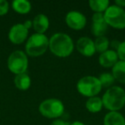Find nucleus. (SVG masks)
<instances>
[{"label":"nucleus","instance_id":"obj_1","mask_svg":"<svg viewBox=\"0 0 125 125\" xmlns=\"http://www.w3.org/2000/svg\"><path fill=\"white\" fill-rule=\"evenodd\" d=\"M75 45L69 34L56 33L49 39V48L53 55L58 57H67L73 52Z\"/></svg>","mask_w":125,"mask_h":125},{"label":"nucleus","instance_id":"obj_2","mask_svg":"<svg viewBox=\"0 0 125 125\" xmlns=\"http://www.w3.org/2000/svg\"><path fill=\"white\" fill-rule=\"evenodd\" d=\"M103 106L109 111H118L125 105V90L119 86H112L104 94Z\"/></svg>","mask_w":125,"mask_h":125},{"label":"nucleus","instance_id":"obj_3","mask_svg":"<svg viewBox=\"0 0 125 125\" xmlns=\"http://www.w3.org/2000/svg\"><path fill=\"white\" fill-rule=\"evenodd\" d=\"M49 48V39L45 34L33 33L27 40L25 45L26 54L30 57H40Z\"/></svg>","mask_w":125,"mask_h":125},{"label":"nucleus","instance_id":"obj_4","mask_svg":"<svg viewBox=\"0 0 125 125\" xmlns=\"http://www.w3.org/2000/svg\"><path fill=\"white\" fill-rule=\"evenodd\" d=\"M76 89L82 96L92 98L97 96L101 92L102 86L98 77L94 75H86L77 82Z\"/></svg>","mask_w":125,"mask_h":125},{"label":"nucleus","instance_id":"obj_5","mask_svg":"<svg viewBox=\"0 0 125 125\" xmlns=\"http://www.w3.org/2000/svg\"><path fill=\"white\" fill-rule=\"evenodd\" d=\"M39 111L42 116L49 119H58L64 113V104L58 99H47L40 104Z\"/></svg>","mask_w":125,"mask_h":125},{"label":"nucleus","instance_id":"obj_6","mask_svg":"<svg viewBox=\"0 0 125 125\" xmlns=\"http://www.w3.org/2000/svg\"><path fill=\"white\" fill-rule=\"evenodd\" d=\"M104 17L108 27L111 26L116 29L125 28V10L116 4H110L104 13Z\"/></svg>","mask_w":125,"mask_h":125},{"label":"nucleus","instance_id":"obj_7","mask_svg":"<svg viewBox=\"0 0 125 125\" xmlns=\"http://www.w3.org/2000/svg\"><path fill=\"white\" fill-rule=\"evenodd\" d=\"M7 65L10 71L16 75L26 73L28 67V56L22 51H15L10 55Z\"/></svg>","mask_w":125,"mask_h":125},{"label":"nucleus","instance_id":"obj_8","mask_svg":"<svg viewBox=\"0 0 125 125\" xmlns=\"http://www.w3.org/2000/svg\"><path fill=\"white\" fill-rule=\"evenodd\" d=\"M65 22L67 26L73 30H82L87 24V18L82 12L71 10L67 13L65 16Z\"/></svg>","mask_w":125,"mask_h":125},{"label":"nucleus","instance_id":"obj_9","mask_svg":"<svg viewBox=\"0 0 125 125\" xmlns=\"http://www.w3.org/2000/svg\"><path fill=\"white\" fill-rule=\"evenodd\" d=\"M108 25L105 22L104 17V13H94L92 16V26L91 32L96 37L104 36L107 32Z\"/></svg>","mask_w":125,"mask_h":125},{"label":"nucleus","instance_id":"obj_10","mask_svg":"<svg viewBox=\"0 0 125 125\" xmlns=\"http://www.w3.org/2000/svg\"><path fill=\"white\" fill-rule=\"evenodd\" d=\"M28 29H27L22 23H17L11 27L9 32V40L15 45L22 44L27 40Z\"/></svg>","mask_w":125,"mask_h":125},{"label":"nucleus","instance_id":"obj_11","mask_svg":"<svg viewBox=\"0 0 125 125\" xmlns=\"http://www.w3.org/2000/svg\"><path fill=\"white\" fill-rule=\"evenodd\" d=\"M76 50L84 57H92L95 54L94 41L89 37H81L76 42Z\"/></svg>","mask_w":125,"mask_h":125},{"label":"nucleus","instance_id":"obj_12","mask_svg":"<svg viewBox=\"0 0 125 125\" xmlns=\"http://www.w3.org/2000/svg\"><path fill=\"white\" fill-rule=\"evenodd\" d=\"M117 53L114 50L105 51L104 52L101 53L99 57V64L104 68H112L116 62H118Z\"/></svg>","mask_w":125,"mask_h":125},{"label":"nucleus","instance_id":"obj_13","mask_svg":"<svg viewBox=\"0 0 125 125\" xmlns=\"http://www.w3.org/2000/svg\"><path fill=\"white\" fill-rule=\"evenodd\" d=\"M32 21H33V28L37 33L44 34L50 26L49 18L44 14H38L34 16Z\"/></svg>","mask_w":125,"mask_h":125},{"label":"nucleus","instance_id":"obj_14","mask_svg":"<svg viewBox=\"0 0 125 125\" xmlns=\"http://www.w3.org/2000/svg\"><path fill=\"white\" fill-rule=\"evenodd\" d=\"M104 125H125V118L119 111H109L103 120Z\"/></svg>","mask_w":125,"mask_h":125},{"label":"nucleus","instance_id":"obj_15","mask_svg":"<svg viewBox=\"0 0 125 125\" xmlns=\"http://www.w3.org/2000/svg\"><path fill=\"white\" fill-rule=\"evenodd\" d=\"M112 74L115 80L122 84H125V62L118 60V62L112 67Z\"/></svg>","mask_w":125,"mask_h":125},{"label":"nucleus","instance_id":"obj_16","mask_svg":"<svg viewBox=\"0 0 125 125\" xmlns=\"http://www.w3.org/2000/svg\"><path fill=\"white\" fill-rule=\"evenodd\" d=\"M14 83L17 89L21 91H26L31 86V78L27 73L16 75L14 79Z\"/></svg>","mask_w":125,"mask_h":125},{"label":"nucleus","instance_id":"obj_17","mask_svg":"<svg viewBox=\"0 0 125 125\" xmlns=\"http://www.w3.org/2000/svg\"><path fill=\"white\" fill-rule=\"evenodd\" d=\"M103 102L102 99L98 96H94L92 98H88V99L86 102V108L91 113H97L102 110Z\"/></svg>","mask_w":125,"mask_h":125},{"label":"nucleus","instance_id":"obj_18","mask_svg":"<svg viewBox=\"0 0 125 125\" xmlns=\"http://www.w3.org/2000/svg\"><path fill=\"white\" fill-rule=\"evenodd\" d=\"M12 8L16 12L24 15L30 12L32 5L27 0H15L12 3Z\"/></svg>","mask_w":125,"mask_h":125},{"label":"nucleus","instance_id":"obj_19","mask_svg":"<svg viewBox=\"0 0 125 125\" xmlns=\"http://www.w3.org/2000/svg\"><path fill=\"white\" fill-rule=\"evenodd\" d=\"M90 9L94 13H104L110 6V1L108 0H90L88 2Z\"/></svg>","mask_w":125,"mask_h":125},{"label":"nucleus","instance_id":"obj_20","mask_svg":"<svg viewBox=\"0 0 125 125\" xmlns=\"http://www.w3.org/2000/svg\"><path fill=\"white\" fill-rule=\"evenodd\" d=\"M94 45H95L96 52H99L101 54L108 50L110 46V40L105 36L98 37L94 40Z\"/></svg>","mask_w":125,"mask_h":125},{"label":"nucleus","instance_id":"obj_21","mask_svg":"<svg viewBox=\"0 0 125 125\" xmlns=\"http://www.w3.org/2000/svg\"><path fill=\"white\" fill-rule=\"evenodd\" d=\"M98 78H99V82H100L102 87H108V88L112 87L113 83H114L115 81H116L114 77H113L112 74L108 73V72H104V73H102Z\"/></svg>","mask_w":125,"mask_h":125},{"label":"nucleus","instance_id":"obj_22","mask_svg":"<svg viewBox=\"0 0 125 125\" xmlns=\"http://www.w3.org/2000/svg\"><path fill=\"white\" fill-rule=\"evenodd\" d=\"M116 52L117 53L119 60L124 61L125 62V40L121 42V43H119Z\"/></svg>","mask_w":125,"mask_h":125},{"label":"nucleus","instance_id":"obj_23","mask_svg":"<svg viewBox=\"0 0 125 125\" xmlns=\"http://www.w3.org/2000/svg\"><path fill=\"white\" fill-rule=\"evenodd\" d=\"M9 3L5 0H0V16H4L9 11Z\"/></svg>","mask_w":125,"mask_h":125},{"label":"nucleus","instance_id":"obj_24","mask_svg":"<svg viewBox=\"0 0 125 125\" xmlns=\"http://www.w3.org/2000/svg\"><path fill=\"white\" fill-rule=\"evenodd\" d=\"M51 125H70V123L63 121L62 119H55L51 123Z\"/></svg>","mask_w":125,"mask_h":125},{"label":"nucleus","instance_id":"obj_25","mask_svg":"<svg viewBox=\"0 0 125 125\" xmlns=\"http://www.w3.org/2000/svg\"><path fill=\"white\" fill-rule=\"evenodd\" d=\"M115 4L118 7L121 8H124L125 7V0H116L115 1Z\"/></svg>","mask_w":125,"mask_h":125},{"label":"nucleus","instance_id":"obj_26","mask_svg":"<svg viewBox=\"0 0 125 125\" xmlns=\"http://www.w3.org/2000/svg\"><path fill=\"white\" fill-rule=\"evenodd\" d=\"M23 25H24V27L27 28V29L29 30V28H31L32 27H33V21H31V20H27L26 21H25L24 23H22Z\"/></svg>","mask_w":125,"mask_h":125},{"label":"nucleus","instance_id":"obj_27","mask_svg":"<svg viewBox=\"0 0 125 125\" xmlns=\"http://www.w3.org/2000/svg\"><path fill=\"white\" fill-rule=\"evenodd\" d=\"M70 125H85L82 122H81V121H75V122H73V123H70Z\"/></svg>","mask_w":125,"mask_h":125}]
</instances>
